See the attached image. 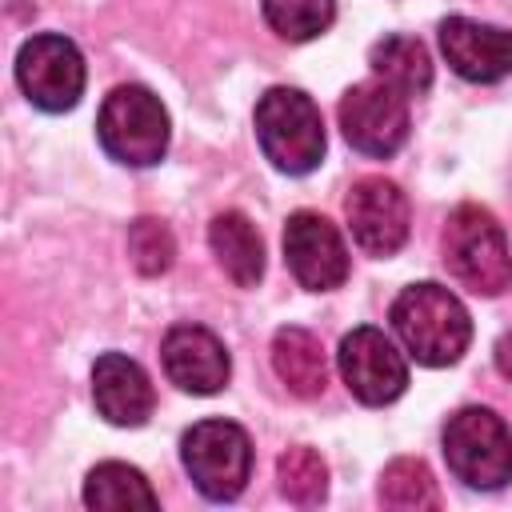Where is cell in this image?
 Listing matches in <instances>:
<instances>
[{
	"mask_svg": "<svg viewBox=\"0 0 512 512\" xmlns=\"http://www.w3.org/2000/svg\"><path fill=\"white\" fill-rule=\"evenodd\" d=\"M496 368L512 380V332H504V336L496 340Z\"/></svg>",
	"mask_w": 512,
	"mask_h": 512,
	"instance_id": "cell-23",
	"label": "cell"
},
{
	"mask_svg": "<svg viewBox=\"0 0 512 512\" xmlns=\"http://www.w3.org/2000/svg\"><path fill=\"white\" fill-rule=\"evenodd\" d=\"M84 504L100 508V512H124V508H156L160 500H156V492H152V484L144 480L140 468L108 460V464H96L88 472Z\"/></svg>",
	"mask_w": 512,
	"mask_h": 512,
	"instance_id": "cell-18",
	"label": "cell"
},
{
	"mask_svg": "<svg viewBox=\"0 0 512 512\" xmlns=\"http://www.w3.org/2000/svg\"><path fill=\"white\" fill-rule=\"evenodd\" d=\"M128 256L136 264L140 276H160L172 268V256H176V240L168 232L164 220L156 216H140L132 228H128Z\"/></svg>",
	"mask_w": 512,
	"mask_h": 512,
	"instance_id": "cell-22",
	"label": "cell"
},
{
	"mask_svg": "<svg viewBox=\"0 0 512 512\" xmlns=\"http://www.w3.org/2000/svg\"><path fill=\"white\" fill-rule=\"evenodd\" d=\"M208 244L216 264L236 288H256L264 276V240L244 212H220L208 224Z\"/></svg>",
	"mask_w": 512,
	"mask_h": 512,
	"instance_id": "cell-15",
	"label": "cell"
},
{
	"mask_svg": "<svg viewBox=\"0 0 512 512\" xmlns=\"http://www.w3.org/2000/svg\"><path fill=\"white\" fill-rule=\"evenodd\" d=\"M84 56L60 32H40L16 52V84L40 112H68L84 96Z\"/></svg>",
	"mask_w": 512,
	"mask_h": 512,
	"instance_id": "cell-7",
	"label": "cell"
},
{
	"mask_svg": "<svg viewBox=\"0 0 512 512\" xmlns=\"http://www.w3.org/2000/svg\"><path fill=\"white\" fill-rule=\"evenodd\" d=\"M180 460L208 500H236L252 476V440L240 424L212 416L180 436Z\"/></svg>",
	"mask_w": 512,
	"mask_h": 512,
	"instance_id": "cell-6",
	"label": "cell"
},
{
	"mask_svg": "<svg viewBox=\"0 0 512 512\" xmlns=\"http://www.w3.org/2000/svg\"><path fill=\"white\" fill-rule=\"evenodd\" d=\"M160 360H164V372L168 380L180 388V392H192V396H212L228 384V348L220 344L216 332L200 328V324H176L168 328L164 344H160Z\"/></svg>",
	"mask_w": 512,
	"mask_h": 512,
	"instance_id": "cell-13",
	"label": "cell"
},
{
	"mask_svg": "<svg viewBox=\"0 0 512 512\" xmlns=\"http://www.w3.org/2000/svg\"><path fill=\"white\" fill-rule=\"evenodd\" d=\"M272 368L284 380V388L304 400L320 396L328 384V356H324L320 336H312L308 328H296V324H288L272 336Z\"/></svg>",
	"mask_w": 512,
	"mask_h": 512,
	"instance_id": "cell-16",
	"label": "cell"
},
{
	"mask_svg": "<svg viewBox=\"0 0 512 512\" xmlns=\"http://www.w3.org/2000/svg\"><path fill=\"white\" fill-rule=\"evenodd\" d=\"M260 8L268 28L288 44L316 40L336 20V0H260Z\"/></svg>",
	"mask_w": 512,
	"mask_h": 512,
	"instance_id": "cell-19",
	"label": "cell"
},
{
	"mask_svg": "<svg viewBox=\"0 0 512 512\" xmlns=\"http://www.w3.org/2000/svg\"><path fill=\"white\" fill-rule=\"evenodd\" d=\"M276 480H280V492L292 500V504H320L324 496H328V468H324V460L312 452V448H304V444H296V448H288L280 460H276Z\"/></svg>",
	"mask_w": 512,
	"mask_h": 512,
	"instance_id": "cell-21",
	"label": "cell"
},
{
	"mask_svg": "<svg viewBox=\"0 0 512 512\" xmlns=\"http://www.w3.org/2000/svg\"><path fill=\"white\" fill-rule=\"evenodd\" d=\"M256 140L264 160L288 176L312 172L328 148L320 108L300 88H268L256 100Z\"/></svg>",
	"mask_w": 512,
	"mask_h": 512,
	"instance_id": "cell-2",
	"label": "cell"
},
{
	"mask_svg": "<svg viewBox=\"0 0 512 512\" xmlns=\"http://www.w3.org/2000/svg\"><path fill=\"white\" fill-rule=\"evenodd\" d=\"M392 328H396L400 344L408 348V356L424 368L456 364L472 340L468 308L460 304L456 292H448L444 284H432V280L408 284L392 300Z\"/></svg>",
	"mask_w": 512,
	"mask_h": 512,
	"instance_id": "cell-1",
	"label": "cell"
},
{
	"mask_svg": "<svg viewBox=\"0 0 512 512\" xmlns=\"http://www.w3.org/2000/svg\"><path fill=\"white\" fill-rule=\"evenodd\" d=\"M440 52L448 68L472 84H496L512 72V32L468 16L440 20Z\"/></svg>",
	"mask_w": 512,
	"mask_h": 512,
	"instance_id": "cell-12",
	"label": "cell"
},
{
	"mask_svg": "<svg viewBox=\"0 0 512 512\" xmlns=\"http://www.w3.org/2000/svg\"><path fill=\"white\" fill-rule=\"evenodd\" d=\"M336 116H340L344 140L364 156L388 160L408 140V96H400L384 80L352 84L340 96V112Z\"/></svg>",
	"mask_w": 512,
	"mask_h": 512,
	"instance_id": "cell-8",
	"label": "cell"
},
{
	"mask_svg": "<svg viewBox=\"0 0 512 512\" xmlns=\"http://www.w3.org/2000/svg\"><path fill=\"white\" fill-rule=\"evenodd\" d=\"M284 264L308 292H332L348 280V248L320 212H292L284 224Z\"/></svg>",
	"mask_w": 512,
	"mask_h": 512,
	"instance_id": "cell-10",
	"label": "cell"
},
{
	"mask_svg": "<svg viewBox=\"0 0 512 512\" xmlns=\"http://www.w3.org/2000/svg\"><path fill=\"white\" fill-rule=\"evenodd\" d=\"M92 400L96 412L116 428H140L156 408L148 372L124 352H104L92 364Z\"/></svg>",
	"mask_w": 512,
	"mask_h": 512,
	"instance_id": "cell-14",
	"label": "cell"
},
{
	"mask_svg": "<svg viewBox=\"0 0 512 512\" xmlns=\"http://www.w3.org/2000/svg\"><path fill=\"white\" fill-rule=\"evenodd\" d=\"M336 364H340V376H344L348 392L360 404H368V408L392 404L408 388V360H404V352L380 328H372V324H360V328H352L340 340Z\"/></svg>",
	"mask_w": 512,
	"mask_h": 512,
	"instance_id": "cell-9",
	"label": "cell"
},
{
	"mask_svg": "<svg viewBox=\"0 0 512 512\" xmlns=\"http://www.w3.org/2000/svg\"><path fill=\"white\" fill-rule=\"evenodd\" d=\"M372 76L396 88L400 96H424L432 84V56L416 36H384L368 52Z\"/></svg>",
	"mask_w": 512,
	"mask_h": 512,
	"instance_id": "cell-17",
	"label": "cell"
},
{
	"mask_svg": "<svg viewBox=\"0 0 512 512\" xmlns=\"http://www.w3.org/2000/svg\"><path fill=\"white\" fill-rule=\"evenodd\" d=\"M448 472L480 492H496L512 480V432L492 408H460L444 424Z\"/></svg>",
	"mask_w": 512,
	"mask_h": 512,
	"instance_id": "cell-5",
	"label": "cell"
},
{
	"mask_svg": "<svg viewBox=\"0 0 512 512\" xmlns=\"http://www.w3.org/2000/svg\"><path fill=\"white\" fill-rule=\"evenodd\" d=\"M344 216L368 256H396L408 240V196L384 176L356 180L344 196Z\"/></svg>",
	"mask_w": 512,
	"mask_h": 512,
	"instance_id": "cell-11",
	"label": "cell"
},
{
	"mask_svg": "<svg viewBox=\"0 0 512 512\" xmlns=\"http://www.w3.org/2000/svg\"><path fill=\"white\" fill-rule=\"evenodd\" d=\"M96 136H100V148L116 164L148 168L164 160L172 124L156 92H148L144 84H120L100 104Z\"/></svg>",
	"mask_w": 512,
	"mask_h": 512,
	"instance_id": "cell-3",
	"label": "cell"
},
{
	"mask_svg": "<svg viewBox=\"0 0 512 512\" xmlns=\"http://www.w3.org/2000/svg\"><path fill=\"white\" fill-rule=\"evenodd\" d=\"M444 264L476 296H500L512 284V252L496 216L480 204H460L444 224Z\"/></svg>",
	"mask_w": 512,
	"mask_h": 512,
	"instance_id": "cell-4",
	"label": "cell"
},
{
	"mask_svg": "<svg viewBox=\"0 0 512 512\" xmlns=\"http://www.w3.org/2000/svg\"><path fill=\"white\" fill-rule=\"evenodd\" d=\"M380 500L388 508L400 512H416V508H436V480L428 472L424 460L400 456L380 472Z\"/></svg>",
	"mask_w": 512,
	"mask_h": 512,
	"instance_id": "cell-20",
	"label": "cell"
}]
</instances>
